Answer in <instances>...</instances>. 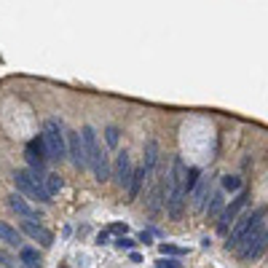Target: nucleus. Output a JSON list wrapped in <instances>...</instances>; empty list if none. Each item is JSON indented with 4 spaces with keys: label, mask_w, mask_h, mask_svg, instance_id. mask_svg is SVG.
I'll list each match as a JSON object with an SVG mask.
<instances>
[{
    "label": "nucleus",
    "mask_w": 268,
    "mask_h": 268,
    "mask_svg": "<svg viewBox=\"0 0 268 268\" xmlns=\"http://www.w3.org/2000/svg\"><path fill=\"white\" fill-rule=\"evenodd\" d=\"M81 140H83V148H86V161H89V169L94 172V180L105 183V180L110 177V158H107L105 148L99 145L94 126H83L81 129Z\"/></svg>",
    "instance_id": "f03ea898"
},
{
    "label": "nucleus",
    "mask_w": 268,
    "mask_h": 268,
    "mask_svg": "<svg viewBox=\"0 0 268 268\" xmlns=\"http://www.w3.org/2000/svg\"><path fill=\"white\" fill-rule=\"evenodd\" d=\"M132 175H134V166H132V158H129L126 150H121L118 158H115V169H113V177L115 183L121 188H126L129 191V183H132Z\"/></svg>",
    "instance_id": "6e6552de"
},
{
    "label": "nucleus",
    "mask_w": 268,
    "mask_h": 268,
    "mask_svg": "<svg viewBox=\"0 0 268 268\" xmlns=\"http://www.w3.org/2000/svg\"><path fill=\"white\" fill-rule=\"evenodd\" d=\"M67 156L75 169H86L89 166V161H86V148H83V140H81V132H72V129H67Z\"/></svg>",
    "instance_id": "423d86ee"
},
{
    "label": "nucleus",
    "mask_w": 268,
    "mask_h": 268,
    "mask_svg": "<svg viewBox=\"0 0 268 268\" xmlns=\"http://www.w3.org/2000/svg\"><path fill=\"white\" fill-rule=\"evenodd\" d=\"M0 242H5L8 247H19L21 250V234L16 228H11L8 223L0 220Z\"/></svg>",
    "instance_id": "4468645a"
},
{
    "label": "nucleus",
    "mask_w": 268,
    "mask_h": 268,
    "mask_svg": "<svg viewBox=\"0 0 268 268\" xmlns=\"http://www.w3.org/2000/svg\"><path fill=\"white\" fill-rule=\"evenodd\" d=\"M105 140L110 148H118V140H121V132H118V126H107L105 129Z\"/></svg>",
    "instance_id": "412c9836"
},
{
    "label": "nucleus",
    "mask_w": 268,
    "mask_h": 268,
    "mask_svg": "<svg viewBox=\"0 0 268 268\" xmlns=\"http://www.w3.org/2000/svg\"><path fill=\"white\" fill-rule=\"evenodd\" d=\"M161 252L164 255H183V250L175 247V244H161Z\"/></svg>",
    "instance_id": "b1692460"
},
{
    "label": "nucleus",
    "mask_w": 268,
    "mask_h": 268,
    "mask_svg": "<svg viewBox=\"0 0 268 268\" xmlns=\"http://www.w3.org/2000/svg\"><path fill=\"white\" fill-rule=\"evenodd\" d=\"M0 268H16L13 258L8 255V252H3V250H0Z\"/></svg>",
    "instance_id": "5701e85b"
},
{
    "label": "nucleus",
    "mask_w": 268,
    "mask_h": 268,
    "mask_svg": "<svg viewBox=\"0 0 268 268\" xmlns=\"http://www.w3.org/2000/svg\"><path fill=\"white\" fill-rule=\"evenodd\" d=\"M21 234L30 236L32 242H38L40 247H51L54 244V234L48 228H43L40 223H32V220H21Z\"/></svg>",
    "instance_id": "1a4fd4ad"
},
{
    "label": "nucleus",
    "mask_w": 268,
    "mask_h": 268,
    "mask_svg": "<svg viewBox=\"0 0 268 268\" xmlns=\"http://www.w3.org/2000/svg\"><path fill=\"white\" fill-rule=\"evenodd\" d=\"M150 175L145 172V166H140V169H134V175H132V183H129V191H126V201H134L137 196H140V191H142V183L148 180Z\"/></svg>",
    "instance_id": "ddd939ff"
},
{
    "label": "nucleus",
    "mask_w": 268,
    "mask_h": 268,
    "mask_svg": "<svg viewBox=\"0 0 268 268\" xmlns=\"http://www.w3.org/2000/svg\"><path fill=\"white\" fill-rule=\"evenodd\" d=\"M43 185H46V193H48V196H54V193H59L62 188H64L62 177L56 175V172H48V175H46V183H43Z\"/></svg>",
    "instance_id": "a211bd4d"
},
{
    "label": "nucleus",
    "mask_w": 268,
    "mask_h": 268,
    "mask_svg": "<svg viewBox=\"0 0 268 268\" xmlns=\"http://www.w3.org/2000/svg\"><path fill=\"white\" fill-rule=\"evenodd\" d=\"M43 183H46V175H40V172H32V169L13 172V185H16L24 196L40 201V204H51V196L46 193V185Z\"/></svg>",
    "instance_id": "20e7f679"
},
{
    "label": "nucleus",
    "mask_w": 268,
    "mask_h": 268,
    "mask_svg": "<svg viewBox=\"0 0 268 268\" xmlns=\"http://www.w3.org/2000/svg\"><path fill=\"white\" fill-rule=\"evenodd\" d=\"M67 129L62 126L59 118H48L43 124V142H46V150H48V158H56L62 161L67 156Z\"/></svg>",
    "instance_id": "39448f33"
},
{
    "label": "nucleus",
    "mask_w": 268,
    "mask_h": 268,
    "mask_svg": "<svg viewBox=\"0 0 268 268\" xmlns=\"http://www.w3.org/2000/svg\"><path fill=\"white\" fill-rule=\"evenodd\" d=\"M223 191L239 193V191H242V177H236V175H223Z\"/></svg>",
    "instance_id": "aec40b11"
},
{
    "label": "nucleus",
    "mask_w": 268,
    "mask_h": 268,
    "mask_svg": "<svg viewBox=\"0 0 268 268\" xmlns=\"http://www.w3.org/2000/svg\"><path fill=\"white\" fill-rule=\"evenodd\" d=\"M126 223H113V226H110V234H121V236H126Z\"/></svg>",
    "instance_id": "393cba45"
},
{
    "label": "nucleus",
    "mask_w": 268,
    "mask_h": 268,
    "mask_svg": "<svg viewBox=\"0 0 268 268\" xmlns=\"http://www.w3.org/2000/svg\"><path fill=\"white\" fill-rule=\"evenodd\" d=\"M244 204H247V193H239V196L231 201V204L223 209V215H220V223H217V234H226L228 226H234L236 223V215L244 209Z\"/></svg>",
    "instance_id": "0eeeda50"
},
{
    "label": "nucleus",
    "mask_w": 268,
    "mask_h": 268,
    "mask_svg": "<svg viewBox=\"0 0 268 268\" xmlns=\"http://www.w3.org/2000/svg\"><path fill=\"white\" fill-rule=\"evenodd\" d=\"M223 209H226V199H223L220 191H217V193H212V201L207 204V215H209V217L223 215Z\"/></svg>",
    "instance_id": "f3484780"
},
{
    "label": "nucleus",
    "mask_w": 268,
    "mask_h": 268,
    "mask_svg": "<svg viewBox=\"0 0 268 268\" xmlns=\"http://www.w3.org/2000/svg\"><path fill=\"white\" fill-rule=\"evenodd\" d=\"M156 268H183V266H180L177 260H158Z\"/></svg>",
    "instance_id": "a878e982"
},
{
    "label": "nucleus",
    "mask_w": 268,
    "mask_h": 268,
    "mask_svg": "<svg viewBox=\"0 0 268 268\" xmlns=\"http://www.w3.org/2000/svg\"><path fill=\"white\" fill-rule=\"evenodd\" d=\"M156 161H158V142L156 140H148V142H145V164H142L148 175L156 169Z\"/></svg>",
    "instance_id": "2eb2a0df"
},
{
    "label": "nucleus",
    "mask_w": 268,
    "mask_h": 268,
    "mask_svg": "<svg viewBox=\"0 0 268 268\" xmlns=\"http://www.w3.org/2000/svg\"><path fill=\"white\" fill-rule=\"evenodd\" d=\"M212 193V177H201V183L193 191V207L196 209H207V199Z\"/></svg>",
    "instance_id": "f8f14e48"
},
{
    "label": "nucleus",
    "mask_w": 268,
    "mask_h": 268,
    "mask_svg": "<svg viewBox=\"0 0 268 268\" xmlns=\"http://www.w3.org/2000/svg\"><path fill=\"white\" fill-rule=\"evenodd\" d=\"M266 242H268V231H260V234H255L252 239H247V242L239 247V255H242V260H255V258H260V252L266 250Z\"/></svg>",
    "instance_id": "9d476101"
},
{
    "label": "nucleus",
    "mask_w": 268,
    "mask_h": 268,
    "mask_svg": "<svg viewBox=\"0 0 268 268\" xmlns=\"http://www.w3.org/2000/svg\"><path fill=\"white\" fill-rule=\"evenodd\" d=\"M263 215H266V209L260 207V209H255V212L239 217V220L234 223V228H231V236H228V244H226V247L228 250H239L244 242H247V239H252L255 234H260V231H263Z\"/></svg>",
    "instance_id": "7ed1b4c3"
},
{
    "label": "nucleus",
    "mask_w": 268,
    "mask_h": 268,
    "mask_svg": "<svg viewBox=\"0 0 268 268\" xmlns=\"http://www.w3.org/2000/svg\"><path fill=\"white\" fill-rule=\"evenodd\" d=\"M199 183H201V172L196 169V166H191V169H188V175H185V193H193Z\"/></svg>",
    "instance_id": "6ab92c4d"
},
{
    "label": "nucleus",
    "mask_w": 268,
    "mask_h": 268,
    "mask_svg": "<svg viewBox=\"0 0 268 268\" xmlns=\"http://www.w3.org/2000/svg\"><path fill=\"white\" fill-rule=\"evenodd\" d=\"M8 209H11V212H16L19 217H24V220H32V223H35V217L40 220L38 209H32L30 204H27L21 193H11V196H8Z\"/></svg>",
    "instance_id": "9b49d317"
},
{
    "label": "nucleus",
    "mask_w": 268,
    "mask_h": 268,
    "mask_svg": "<svg viewBox=\"0 0 268 268\" xmlns=\"http://www.w3.org/2000/svg\"><path fill=\"white\" fill-rule=\"evenodd\" d=\"M107 242H110V231H102V234L97 236V244L102 247V244H107Z\"/></svg>",
    "instance_id": "bb28decb"
},
{
    "label": "nucleus",
    "mask_w": 268,
    "mask_h": 268,
    "mask_svg": "<svg viewBox=\"0 0 268 268\" xmlns=\"http://www.w3.org/2000/svg\"><path fill=\"white\" fill-rule=\"evenodd\" d=\"M19 263L24 266V268H40V255H38V250L21 247V250H19Z\"/></svg>",
    "instance_id": "dca6fc26"
},
{
    "label": "nucleus",
    "mask_w": 268,
    "mask_h": 268,
    "mask_svg": "<svg viewBox=\"0 0 268 268\" xmlns=\"http://www.w3.org/2000/svg\"><path fill=\"white\" fill-rule=\"evenodd\" d=\"M185 175H188V166L177 156L172 161V172L166 175V215L172 220H180L185 209Z\"/></svg>",
    "instance_id": "f257e3e1"
},
{
    "label": "nucleus",
    "mask_w": 268,
    "mask_h": 268,
    "mask_svg": "<svg viewBox=\"0 0 268 268\" xmlns=\"http://www.w3.org/2000/svg\"><path fill=\"white\" fill-rule=\"evenodd\" d=\"M134 239H129V236H118V239H115V247H118V250H129V252H132L134 250Z\"/></svg>",
    "instance_id": "4be33fe9"
}]
</instances>
